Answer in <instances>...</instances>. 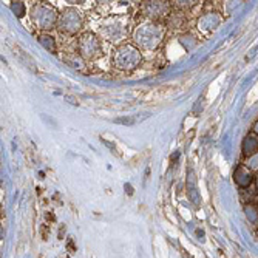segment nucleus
Listing matches in <instances>:
<instances>
[{"label": "nucleus", "instance_id": "obj_7", "mask_svg": "<svg viewBox=\"0 0 258 258\" xmlns=\"http://www.w3.org/2000/svg\"><path fill=\"white\" fill-rule=\"evenodd\" d=\"M128 190V195H132L133 194V190H132V185L130 184H125V192Z\"/></svg>", "mask_w": 258, "mask_h": 258}, {"label": "nucleus", "instance_id": "obj_5", "mask_svg": "<svg viewBox=\"0 0 258 258\" xmlns=\"http://www.w3.org/2000/svg\"><path fill=\"white\" fill-rule=\"evenodd\" d=\"M13 10L16 11V10H19V17H22L23 16V5L20 4V2H17L16 5H13Z\"/></svg>", "mask_w": 258, "mask_h": 258}, {"label": "nucleus", "instance_id": "obj_1", "mask_svg": "<svg viewBox=\"0 0 258 258\" xmlns=\"http://www.w3.org/2000/svg\"><path fill=\"white\" fill-rule=\"evenodd\" d=\"M258 150V136L255 135H249L244 139V144H243V152L244 155H252Z\"/></svg>", "mask_w": 258, "mask_h": 258}, {"label": "nucleus", "instance_id": "obj_3", "mask_svg": "<svg viewBox=\"0 0 258 258\" xmlns=\"http://www.w3.org/2000/svg\"><path fill=\"white\" fill-rule=\"evenodd\" d=\"M114 122L116 124H124V125H133L136 122V119L135 118H128V116H127V118H116Z\"/></svg>", "mask_w": 258, "mask_h": 258}, {"label": "nucleus", "instance_id": "obj_4", "mask_svg": "<svg viewBox=\"0 0 258 258\" xmlns=\"http://www.w3.org/2000/svg\"><path fill=\"white\" fill-rule=\"evenodd\" d=\"M65 101H68V102L72 104V105H79V101H78L75 96H70V95H67V96H65Z\"/></svg>", "mask_w": 258, "mask_h": 258}, {"label": "nucleus", "instance_id": "obj_2", "mask_svg": "<svg viewBox=\"0 0 258 258\" xmlns=\"http://www.w3.org/2000/svg\"><path fill=\"white\" fill-rule=\"evenodd\" d=\"M14 51H16L14 54H17V56H19V59H20L23 63H25V67H30V68L33 70V72H36V67H34L36 63H34V60H33L30 56H27V54H25V51H22V50L19 48V46H16Z\"/></svg>", "mask_w": 258, "mask_h": 258}, {"label": "nucleus", "instance_id": "obj_6", "mask_svg": "<svg viewBox=\"0 0 258 258\" xmlns=\"http://www.w3.org/2000/svg\"><path fill=\"white\" fill-rule=\"evenodd\" d=\"M68 249H70V252H75V250H76V247H75V243H73V240H72V238L68 240Z\"/></svg>", "mask_w": 258, "mask_h": 258}]
</instances>
